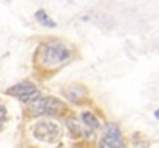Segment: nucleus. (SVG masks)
Returning a JSON list of instances; mask_svg holds the SVG:
<instances>
[{"mask_svg": "<svg viewBox=\"0 0 159 148\" xmlns=\"http://www.w3.org/2000/svg\"><path fill=\"white\" fill-rule=\"evenodd\" d=\"M70 57H71L70 48L59 40H48L42 43L37 49L39 63L48 70H56L62 66L63 63L70 60Z\"/></svg>", "mask_w": 159, "mask_h": 148, "instance_id": "f257e3e1", "label": "nucleus"}, {"mask_svg": "<svg viewBox=\"0 0 159 148\" xmlns=\"http://www.w3.org/2000/svg\"><path fill=\"white\" fill-rule=\"evenodd\" d=\"M30 111L34 116H60L66 111V105L57 97H39L30 103Z\"/></svg>", "mask_w": 159, "mask_h": 148, "instance_id": "f03ea898", "label": "nucleus"}, {"mask_svg": "<svg viewBox=\"0 0 159 148\" xmlns=\"http://www.w3.org/2000/svg\"><path fill=\"white\" fill-rule=\"evenodd\" d=\"M6 94L19 99L22 102H28V103H31L33 100L40 97V91L33 82H20V83L8 88Z\"/></svg>", "mask_w": 159, "mask_h": 148, "instance_id": "7ed1b4c3", "label": "nucleus"}, {"mask_svg": "<svg viewBox=\"0 0 159 148\" xmlns=\"http://www.w3.org/2000/svg\"><path fill=\"white\" fill-rule=\"evenodd\" d=\"M33 134L36 139L42 141V142H48L53 144L60 137V128L57 123L50 122V120H42L39 123L34 125L33 128Z\"/></svg>", "mask_w": 159, "mask_h": 148, "instance_id": "20e7f679", "label": "nucleus"}, {"mask_svg": "<svg viewBox=\"0 0 159 148\" xmlns=\"http://www.w3.org/2000/svg\"><path fill=\"white\" fill-rule=\"evenodd\" d=\"M99 148H127L122 139V133L116 123H107L104 128Z\"/></svg>", "mask_w": 159, "mask_h": 148, "instance_id": "39448f33", "label": "nucleus"}, {"mask_svg": "<svg viewBox=\"0 0 159 148\" xmlns=\"http://www.w3.org/2000/svg\"><path fill=\"white\" fill-rule=\"evenodd\" d=\"M62 94L68 99L70 102H74V103H82L84 99L88 97V93H87V88L82 87V85H73V87H68L62 91Z\"/></svg>", "mask_w": 159, "mask_h": 148, "instance_id": "423d86ee", "label": "nucleus"}, {"mask_svg": "<svg viewBox=\"0 0 159 148\" xmlns=\"http://www.w3.org/2000/svg\"><path fill=\"white\" fill-rule=\"evenodd\" d=\"M66 127H68V130L73 133L74 137H80V136L88 137V136L91 134V130H90L85 123H79L77 120H73V119L66 122Z\"/></svg>", "mask_w": 159, "mask_h": 148, "instance_id": "0eeeda50", "label": "nucleus"}, {"mask_svg": "<svg viewBox=\"0 0 159 148\" xmlns=\"http://www.w3.org/2000/svg\"><path fill=\"white\" fill-rule=\"evenodd\" d=\"M80 119H82V123H85L91 131H94V130H98V128L101 127L98 117H96L91 111H84V113L80 114Z\"/></svg>", "mask_w": 159, "mask_h": 148, "instance_id": "6e6552de", "label": "nucleus"}, {"mask_svg": "<svg viewBox=\"0 0 159 148\" xmlns=\"http://www.w3.org/2000/svg\"><path fill=\"white\" fill-rule=\"evenodd\" d=\"M36 20H37L40 25L47 26V28H56V26H57V23H56L53 19L48 16V12H47L45 9H39V11H36Z\"/></svg>", "mask_w": 159, "mask_h": 148, "instance_id": "1a4fd4ad", "label": "nucleus"}, {"mask_svg": "<svg viewBox=\"0 0 159 148\" xmlns=\"http://www.w3.org/2000/svg\"><path fill=\"white\" fill-rule=\"evenodd\" d=\"M133 148H150V144L145 141V139H142V137H139L138 134H134V137H133Z\"/></svg>", "mask_w": 159, "mask_h": 148, "instance_id": "9d476101", "label": "nucleus"}, {"mask_svg": "<svg viewBox=\"0 0 159 148\" xmlns=\"http://www.w3.org/2000/svg\"><path fill=\"white\" fill-rule=\"evenodd\" d=\"M5 122H6V108L3 105H0V128L3 127Z\"/></svg>", "mask_w": 159, "mask_h": 148, "instance_id": "9b49d317", "label": "nucleus"}, {"mask_svg": "<svg viewBox=\"0 0 159 148\" xmlns=\"http://www.w3.org/2000/svg\"><path fill=\"white\" fill-rule=\"evenodd\" d=\"M155 116H156V119H159V110L158 111H155Z\"/></svg>", "mask_w": 159, "mask_h": 148, "instance_id": "f8f14e48", "label": "nucleus"}]
</instances>
